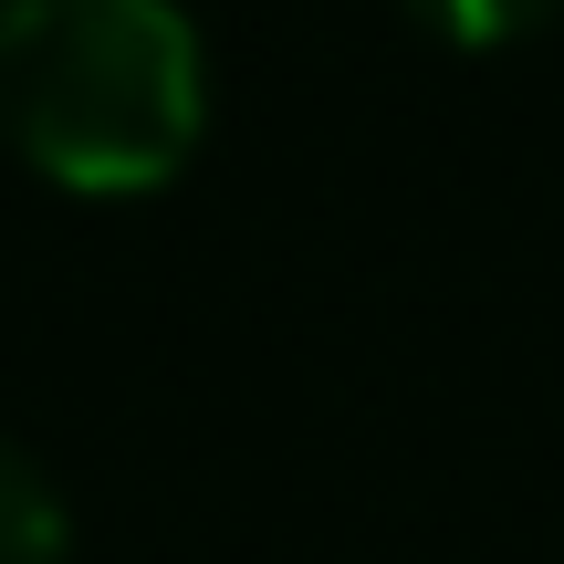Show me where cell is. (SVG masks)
Returning <instances> with one entry per match:
<instances>
[{"label": "cell", "instance_id": "cell-1", "mask_svg": "<svg viewBox=\"0 0 564 564\" xmlns=\"http://www.w3.org/2000/svg\"><path fill=\"white\" fill-rule=\"evenodd\" d=\"M209 53L188 0H0V126L74 188H158L199 147Z\"/></svg>", "mask_w": 564, "mask_h": 564}, {"label": "cell", "instance_id": "cell-2", "mask_svg": "<svg viewBox=\"0 0 564 564\" xmlns=\"http://www.w3.org/2000/svg\"><path fill=\"white\" fill-rule=\"evenodd\" d=\"M0 564H74V512L21 440H0Z\"/></svg>", "mask_w": 564, "mask_h": 564}, {"label": "cell", "instance_id": "cell-3", "mask_svg": "<svg viewBox=\"0 0 564 564\" xmlns=\"http://www.w3.org/2000/svg\"><path fill=\"white\" fill-rule=\"evenodd\" d=\"M429 11H440L449 32H470V42H512V32H533L554 0H429Z\"/></svg>", "mask_w": 564, "mask_h": 564}]
</instances>
